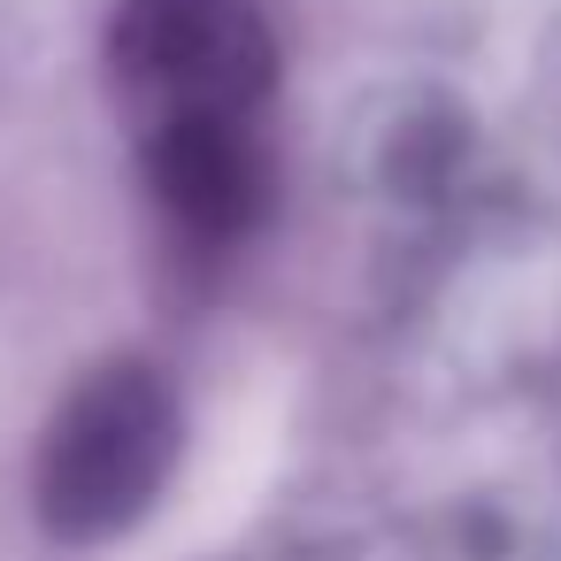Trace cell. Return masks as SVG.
Listing matches in <instances>:
<instances>
[{"label": "cell", "instance_id": "obj_1", "mask_svg": "<svg viewBox=\"0 0 561 561\" xmlns=\"http://www.w3.org/2000/svg\"><path fill=\"white\" fill-rule=\"evenodd\" d=\"M178 461V400L154 362L93 369L39 438V523L70 546L131 530Z\"/></svg>", "mask_w": 561, "mask_h": 561}, {"label": "cell", "instance_id": "obj_2", "mask_svg": "<svg viewBox=\"0 0 561 561\" xmlns=\"http://www.w3.org/2000/svg\"><path fill=\"white\" fill-rule=\"evenodd\" d=\"M108 70L139 131L201 108L262 116L277 85V39L254 0H124L108 24Z\"/></svg>", "mask_w": 561, "mask_h": 561}, {"label": "cell", "instance_id": "obj_3", "mask_svg": "<svg viewBox=\"0 0 561 561\" xmlns=\"http://www.w3.org/2000/svg\"><path fill=\"white\" fill-rule=\"evenodd\" d=\"M147 193L178 231L201 247H231L270 216V147L262 116L239 108H201V116H162L139 131Z\"/></svg>", "mask_w": 561, "mask_h": 561}]
</instances>
